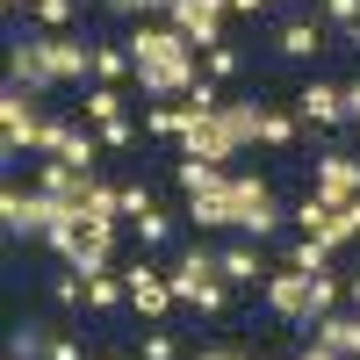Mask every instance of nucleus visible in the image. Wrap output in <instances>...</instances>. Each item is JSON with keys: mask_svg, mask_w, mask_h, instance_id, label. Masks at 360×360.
Here are the masks:
<instances>
[{"mask_svg": "<svg viewBox=\"0 0 360 360\" xmlns=\"http://www.w3.org/2000/svg\"><path fill=\"white\" fill-rule=\"evenodd\" d=\"M295 115H303L310 130H339V123H346V86L310 79V86H303V101H295Z\"/></svg>", "mask_w": 360, "mask_h": 360, "instance_id": "obj_13", "label": "nucleus"}, {"mask_svg": "<svg viewBox=\"0 0 360 360\" xmlns=\"http://www.w3.org/2000/svg\"><path fill=\"white\" fill-rule=\"evenodd\" d=\"M188 360H252V353H245V346H195Z\"/></svg>", "mask_w": 360, "mask_h": 360, "instance_id": "obj_38", "label": "nucleus"}, {"mask_svg": "<svg viewBox=\"0 0 360 360\" xmlns=\"http://www.w3.org/2000/svg\"><path fill=\"white\" fill-rule=\"evenodd\" d=\"M173 180H180V195H202V188H217V180H231V166H209V159H188V152H180Z\"/></svg>", "mask_w": 360, "mask_h": 360, "instance_id": "obj_23", "label": "nucleus"}, {"mask_svg": "<svg viewBox=\"0 0 360 360\" xmlns=\"http://www.w3.org/2000/svg\"><path fill=\"white\" fill-rule=\"evenodd\" d=\"M339 238H346V245H360V202L339 209Z\"/></svg>", "mask_w": 360, "mask_h": 360, "instance_id": "obj_37", "label": "nucleus"}, {"mask_svg": "<svg viewBox=\"0 0 360 360\" xmlns=\"http://www.w3.org/2000/svg\"><path fill=\"white\" fill-rule=\"evenodd\" d=\"M44 360H86V353H79L72 332H58V324H51V353H44Z\"/></svg>", "mask_w": 360, "mask_h": 360, "instance_id": "obj_34", "label": "nucleus"}, {"mask_svg": "<svg viewBox=\"0 0 360 360\" xmlns=\"http://www.w3.org/2000/svg\"><path fill=\"white\" fill-rule=\"evenodd\" d=\"M130 58H137V94L144 101H180L202 79V51L180 37L173 22H130Z\"/></svg>", "mask_w": 360, "mask_h": 360, "instance_id": "obj_1", "label": "nucleus"}, {"mask_svg": "<svg viewBox=\"0 0 360 360\" xmlns=\"http://www.w3.org/2000/svg\"><path fill=\"white\" fill-rule=\"evenodd\" d=\"M8 86H22V94H51V86H58V79H51V65L37 58V44H29V37H22V44H8Z\"/></svg>", "mask_w": 360, "mask_h": 360, "instance_id": "obj_15", "label": "nucleus"}, {"mask_svg": "<svg viewBox=\"0 0 360 360\" xmlns=\"http://www.w3.org/2000/svg\"><path fill=\"white\" fill-rule=\"evenodd\" d=\"M44 353H51V324H22L8 346V360H44Z\"/></svg>", "mask_w": 360, "mask_h": 360, "instance_id": "obj_30", "label": "nucleus"}, {"mask_svg": "<svg viewBox=\"0 0 360 360\" xmlns=\"http://www.w3.org/2000/svg\"><path fill=\"white\" fill-rule=\"evenodd\" d=\"M123 209H130V224H137L144 209H152V188H144V180H137V188H123Z\"/></svg>", "mask_w": 360, "mask_h": 360, "instance_id": "obj_36", "label": "nucleus"}, {"mask_svg": "<svg viewBox=\"0 0 360 360\" xmlns=\"http://www.w3.org/2000/svg\"><path fill=\"white\" fill-rule=\"evenodd\" d=\"M188 224H195V231H238V195H231V180L188 195Z\"/></svg>", "mask_w": 360, "mask_h": 360, "instance_id": "obj_12", "label": "nucleus"}, {"mask_svg": "<svg viewBox=\"0 0 360 360\" xmlns=\"http://www.w3.org/2000/svg\"><path fill=\"white\" fill-rule=\"evenodd\" d=\"M324 22L332 29H360V0H324Z\"/></svg>", "mask_w": 360, "mask_h": 360, "instance_id": "obj_33", "label": "nucleus"}, {"mask_svg": "<svg viewBox=\"0 0 360 360\" xmlns=\"http://www.w3.org/2000/svg\"><path fill=\"white\" fill-rule=\"evenodd\" d=\"M245 144H259V108H252V101H224L217 115H195V123H188L180 152H188V159H209V166H231Z\"/></svg>", "mask_w": 360, "mask_h": 360, "instance_id": "obj_2", "label": "nucleus"}, {"mask_svg": "<svg viewBox=\"0 0 360 360\" xmlns=\"http://www.w3.org/2000/svg\"><path fill=\"white\" fill-rule=\"evenodd\" d=\"M123 79H137L130 44H94V86H123Z\"/></svg>", "mask_w": 360, "mask_h": 360, "instance_id": "obj_20", "label": "nucleus"}, {"mask_svg": "<svg viewBox=\"0 0 360 360\" xmlns=\"http://www.w3.org/2000/svg\"><path fill=\"white\" fill-rule=\"evenodd\" d=\"M130 238H137V245H144V252H152V245H166V238H173V217H166V209L152 202V209H144V217L130 224Z\"/></svg>", "mask_w": 360, "mask_h": 360, "instance_id": "obj_27", "label": "nucleus"}, {"mask_svg": "<svg viewBox=\"0 0 360 360\" xmlns=\"http://www.w3.org/2000/svg\"><path fill=\"white\" fill-rule=\"evenodd\" d=\"M101 360H115V353H101Z\"/></svg>", "mask_w": 360, "mask_h": 360, "instance_id": "obj_43", "label": "nucleus"}, {"mask_svg": "<svg viewBox=\"0 0 360 360\" xmlns=\"http://www.w3.org/2000/svg\"><path fill=\"white\" fill-rule=\"evenodd\" d=\"M224 15H231V0H173L166 22H173L195 51H217V44H224Z\"/></svg>", "mask_w": 360, "mask_h": 360, "instance_id": "obj_8", "label": "nucleus"}, {"mask_svg": "<svg viewBox=\"0 0 360 360\" xmlns=\"http://www.w3.org/2000/svg\"><path fill=\"white\" fill-rule=\"evenodd\" d=\"M29 44H37V58L51 65L58 86H86V79H94V44L65 37V29H44V37H29Z\"/></svg>", "mask_w": 360, "mask_h": 360, "instance_id": "obj_5", "label": "nucleus"}, {"mask_svg": "<svg viewBox=\"0 0 360 360\" xmlns=\"http://www.w3.org/2000/svg\"><path fill=\"white\" fill-rule=\"evenodd\" d=\"M51 303H58V310H86V274L58 266V274H51Z\"/></svg>", "mask_w": 360, "mask_h": 360, "instance_id": "obj_28", "label": "nucleus"}, {"mask_svg": "<svg viewBox=\"0 0 360 360\" xmlns=\"http://www.w3.org/2000/svg\"><path fill=\"white\" fill-rule=\"evenodd\" d=\"M295 360H346V353H332V346H303Z\"/></svg>", "mask_w": 360, "mask_h": 360, "instance_id": "obj_41", "label": "nucleus"}, {"mask_svg": "<svg viewBox=\"0 0 360 360\" xmlns=\"http://www.w3.org/2000/svg\"><path fill=\"white\" fill-rule=\"evenodd\" d=\"M266 8H288V0H231V15H266Z\"/></svg>", "mask_w": 360, "mask_h": 360, "instance_id": "obj_39", "label": "nucleus"}, {"mask_svg": "<svg viewBox=\"0 0 360 360\" xmlns=\"http://www.w3.org/2000/svg\"><path fill=\"white\" fill-rule=\"evenodd\" d=\"M123 303H130L123 266H101V274H86V310H123Z\"/></svg>", "mask_w": 360, "mask_h": 360, "instance_id": "obj_21", "label": "nucleus"}, {"mask_svg": "<svg viewBox=\"0 0 360 360\" xmlns=\"http://www.w3.org/2000/svg\"><path fill=\"white\" fill-rule=\"evenodd\" d=\"M238 65H245V51H238L231 37H224L217 51H202V72H209V79H238Z\"/></svg>", "mask_w": 360, "mask_h": 360, "instance_id": "obj_29", "label": "nucleus"}, {"mask_svg": "<svg viewBox=\"0 0 360 360\" xmlns=\"http://www.w3.org/2000/svg\"><path fill=\"white\" fill-rule=\"evenodd\" d=\"M115 115H123V86H86V101H79V123H115Z\"/></svg>", "mask_w": 360, "mask_h": 360, "instance_id": "obj_24", "label": "nucleus"}, {"mask_svg": "<svg viewBox=\"0 0 360 360\" xmlns=\"http://www.w3.org/2000/svg\"><path fill=\"white\" fill-rule=\"evenodd\" d=\"M310 195H317V202H332V209L360 202V159H353V152H317V173H310Z\"/></svg>", "mask_w": 360, "mask_h": 360, "instance_id": "obj_9", "label": "nucleus"}, {"mask_svg": "<svg viewBox=\"0 0 360 360\" xmlns=\"http://www.w3.org/2000/svg\"><path fill=\"white\" fill-rule=\"evenodd\" d=\"M101 144H108V152H130V144H137V123H130V115H115V123H101Z\"/></svg>", "mask_w": 360, "mask_h": 360, "instance_id": "obj_32", "label": "nucleus"}, {"mask_svg": "<svg viewBox=\"0 0 360 360\" xmlns=\"http://www.w3.org/2000/svg\"><path fill=\"white\" fill-rule=\"evenodd\" d=\"M295 137H303V115H288V108H259V144H274V152H288Z\"/></svg>", "mask_w": 360, "mask_h": 360, "instance_id": "obj_22", "label": "nucleus"}, {"mask_svg": "<svg viewBox=\"0 0 360 360\" xmlns=\"http://www.w3.org/2000/svg\"><path fill=\"white\" fill-rule=\"evenodd\" d=\"M144 360H180V339L173 332H152V339H144Z\"/></svg>", "mask_w": 360, "mask_h": 360, "instance_id": "obj_35", "label": "nucleus"}, {"mask_svg": "<svg viewBox=\"0 0 360 360\" xmlns=\"http://www.w3.org/2000/svg\"><path fill=\"white\" fill-rule=\"evenodd\" d=\"M37 130H44V108H37V94L8 86V94H0V152H8V166H15L22 152H37Z\"/></svg>", "mask_w": 360, "mask_h": 360, "instance_id": "obj_6", "label": "nucleus"}, {"mask_svg": "<svg viewBox=\"0 0 360 360\" xmlns=\"http://www.w3.org/2000/svg\"><path fill=\"white\" fill-rule=\"evenodd\" d=\"M324 37H332V22H324V15H288L281 37H274V51H281V58H317Z\"/></svg>", "mask_w": 360, "mask_h": 360, "instance_id": "obj_14", "label": "nucleus"}, {"mask_svg": "<svg viewBox=\"0 0 360 360\" xmlns=\"http://www.w3.org/2000/svg\"><path fill=\"white\" fill-rule=\"evenodd\" d=\"M346 303H353V310H360V274H346Z\"/></svg>", "mask_w": 360, "mask_h": 360, "instance_id": "obj_42", "label": "nucleus"}, {"mask_svg": "<svg viewBox=\"0 0 360 360\" xmlns=\"http://www.w3.org/2000/svg\"><path fill=\"white\" fill-rule=\"evenodd\" d=\"M123 281H130V310H137L144 324H159V317L173 310V281L159 274V266H144V259H137V266H123Z\"/></svg>", "mask_w": 360, "mask_h": 360, "instance_id": "obj_10", "label": "nucleus"}, {"mask_svg": "<svg viewBox=\"0 0 360 360\" xmlns=\"http://www.w3.org/2000/svg\"><path fill=\"white\" fill-rule=\"evenodd\" d=\"M339 303H346V281L332 274V266H324V274H310V324H317V317H332Z\"/></svg>", "mask_w": 360, "mask_h": 360, "instance_id": "obj_25", "label": "nucleus"}, {"mask_svg": "<svg viewBox=\"0 0 360 360\" xmlns=\"http://www.w3.org/2000/svg\"><path fill=\"white\" fill-rule=\"evenodd\" d=\"M259 295H266V310H274L281 324H310V274H303V266H274V274H266L259 281Z\"/></svg>", "mask_w": 360, "mask_h": 360, "instance_id": "obj_7", "label": "nucleus"}, {"mask_svg": "<svg viewBox=\"0 0 360 360\" xmlns=\"http://www.w3.org/2000/svg\"><path fill=\"white\" fill-rule=\"evenodd\" d=\"M231 195H238V238L274 245V231H281V202H274V188H266L259 173H231Z\"/></svg>", "mask_w": 360, "mask_h": 360, "instance_id": "obj_4", "label": "nucleus"}, {"mask_svg": "<svg viewBox=\"0 0 360 360\" xmlns=\"http://www.w3.org/2000/svg\"><path fill=\"white\" fill-rule=\"evenodd\" d=\"M346 123H360V79H346Z\"/></svg>", "mask_w": 360, "mask_h": 360, "instance_id": "obj_40", "label": "nucleus"}, {"mask_svg": "<svg viewBox=\"0 0 360 360\" xmlns=\"http://www.w3.org/2000/svg\"><path fill=\"white\" fill-rule=\"evenodd\" d=\"M166 281H173V303L180 310H202V317H217L231 303V281H224V259L209 252V245H188L173 266H166Z\"/></svg>", "mask_w": 360, "mask_h": 360, "instance_id": "obj_3", "label": "nucleus"}, {"mask_svg": "<svg viewBox=\"0 0 360 360\" xmlns=\"http://www.w3.org/2000/svg\"><path fill=\"white\" fill-rule=\"evenodd\" d=\"M101 152H108V144H101V130H94V123H65V137H58V159H72L79 173H94V166H101Z\"/></svg>", "mask_w": 360, "mask_h": 360, "instance_id": "obj_18", "label": "nucleus"}, {"mask_svg": "<svg viewBox=\"0 0 360 360\" xmlns=\"http://www.w3.org/2000/svg\"><path fill=\"white\" fill-rule=\"evenodd\" d=\"M188 123H195V108H188V94H180V101H152V108H144V137H188Z\"/></svg>", "mask_w": 360, "mask_h": 360, "instance_id": "obj_19", "label": "nucleus"}, {"mask_svg": "<svg viewBox=\"0 0 360 360\" xmlns=\"http://www.w3.org/2000/svg\"><path fill=\"white\" fill-rule=\"evenodd\" d=\"M29 15H37L44 29H72V15H79V0H29Z\"/></svg>", "mask_w": 360, "mask_h": 360, "instance_id": "obj_31", "label": "nucleus"}, {"mask_svg": "<svg viewBox=\"0 0 360 360\" xmlns=\"http://www.w3.org/2000/svg\"><path fill=\"white\" fill-rule=\"evenodd\" d=\"M281 259H288V266H303V274H324V266H332V245H324V238H295Z\"/></svg>", "mask_w": 360, "mask_h": 360, "instance_id": "obj_26", "label": "nucleus"}, {"mask_svg": "<svg viewBox=\"0 0 360 360\" xmlns=\"http://www.w3.org/2000/svg\"><path fill=\"white\" fill-rule=\"evenodd\" d=\"M217 259H224V281L231 288H259L266 274H274V266H266V245H252V238H238V231H231V245Z\"/></svg>", "mask_w": 360, "mask_h": 360, "instance_id": "obj_11", "label": "nucleus"}, {"mask_svg": "<svg viewBox=\"0 0 360 360\" xmlns=\"http://www.w3.org/2000/svg\"><path fill=\"white\" fill-rule=\"evenodd\" d=\"M295 231H303V238H324V245H346V238H339V209L332 202H317V195H303V202H295Z\"/></svg>", "mask_w": 360, "mask_h": 360, "instance_id": "obj_17", "label": "nucleus"}, {"mask_svg": "<svg viewBox=\"0 0 360 360\" xmlns=\"http://www.w3.org/2000/svg\"><path fill=\"white\" fill-rule=\"evenodd\" d=\"M310 332H317V346H332V353L360 360V310H332V317H317Z\"/></svg>", "mask_w": 360, "mask_h": 360, "instance_id": "obj_16", "label": "nucleus"}]
</instances>
